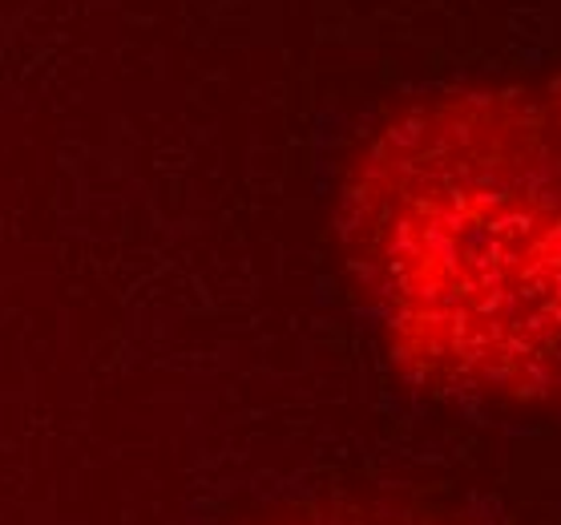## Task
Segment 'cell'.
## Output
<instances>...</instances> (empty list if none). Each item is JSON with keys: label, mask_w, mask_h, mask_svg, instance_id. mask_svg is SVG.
Segmentation results:
<instances>
[{"label": "cell", "mask_w": 561, "mask_h": 525, "mask_svg": "<svg viewBox=\"0 0 561 525\" xmlns=\"http://www.w3.org/2000/svg\"><path fill=\"white\" fill-rule=\"evenodd\" d=\"M356 263L396 352L445 388H561V90H489L380 141Z\"/></svg>", "instance_id": "6da1fadb"}]
</instances>
